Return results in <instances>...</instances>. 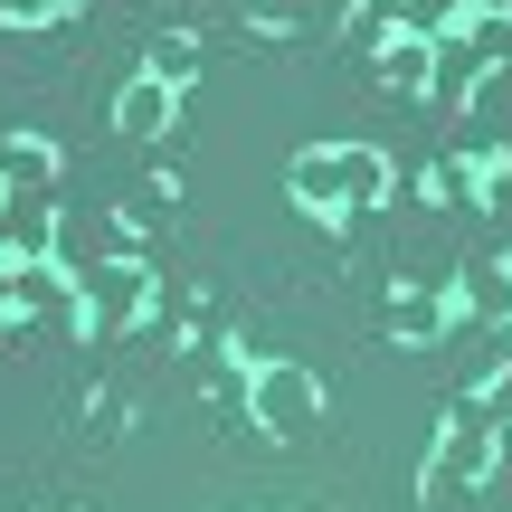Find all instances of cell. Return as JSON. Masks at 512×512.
<instances>
[{
	"label": "cell",
	"instance_id": "1",
	"mask_svg": "<svg viewBox=\"0 0 512 512\" xmlns=\"http://www.w3.org/2000/svg\"><path fill=\"white\" fill-rule=\"evenodd\" d=\"M247 408H256L266 437H304V427H323V380L304 361H256L247 370Z\"/></svg>",
	"mask_w": 512,
	"mask_h": 512
},
{
	"label": "cell",
	"instance_id": "2",
	"mask_svg": "<svg viewBox=\"0 0 512 512\" xmlns=\"http://www.w3.org/2000/svg\"><path fill=\"white\" fill-rule=\"evenodd\" d=\"M143 304H152L143 266H95V275H76V323H86V332H133V323H143Z\"/></svg>",
	"mask_w": 512,
	"mask_h": 512
},
{
	"label": "cell",
	"instance_id": "3",
	"mask_svg": "<svg viewBox=\"0 0 512 512\" xmlns=\"http://www.w3.org/2000/svg\"><path fill=\"white\" fill-rule=\"evenodd\" d=\"M484 475H494V427H484V408H475V418H456V427H446V446H437V456H427V503H446V494H465V484H484Z\"/></svg>",
	"mask_w": 512,
	"mask_h": 512
},
{
	"label": "cell",
	"instance_id": "4",
	"mask_svg": "<svg viewBox=\"0 0 512 512\" xmlns=\"http://www.w3.org/2000/svg\"><path fill=\"white\" fill-rule=\"evenodd\" d=\"M0 256H19V266L57 256V200L48 190H0Z\"/></svg>",
	"mask_w": 512,
	"mask_h": 512
},
{
	"label": "cell",
	"instance_id": "5",
	"mask_svg": "<svg viewBox=\"0 0 512 512\" xmlns=\"http://www.w3.org/2000/svg\"><path fill=\"white\" fill-rule=\"evenodd\" d=\"M446 294H456L465 323H512V256H494V266H465Z\"/></svg>",
	"mask_w": 512,
	"mask_h": 512
},
{
	"label": "cell",
	"instance_id": "6",
	"mask_svg": "<svg viewBox=\"0 0 512 512\" xmlns=\"http://www.w3.org/2000/svg\"><path fill=\"white\" fill-rule=\"evenodd\" d=\"M171 105H181V86H171V76H152V67H143V76H133L124 95H114V124H124L133 143H152V133L171 124Z\"/></svg>",
	"mask_w": 512,
	"mask_h": 512
},
{
	"label": "cell",
	"instance_id": "7",
	"mask_svg": "<svg viewBox=\"0 0 512 512\" xmlns=\"http://www.w3.org/2000/svg\"><path fill=\"white\" fill-rule=\"evenodd\" d=\"M389 152H370V143H342V209H380L389 200Z\"/></svg>",
	"mask_w": 512,
	"mask_h": 512
},
{
	"label": "cell",
	"instance_id": "8",
	"mask_svg": "<svg viewBox=\"0 0 512 512\" xmlns=\"http://www.w3.org/2000/svg\"><path fill=\"white\" fill-rule=\"evenodd\" d=\"M285 181H294V200H304V209H342V143H332V152H294Z\"/></svg>",
	"mask_w": 512,
	"mask_h": 512
},
{
	"label": "cell",
	"instance_id": "9",
	"mask_svg": "<svg viewBox=\"0 0 512 512\" xmlns=\"http://www.w3.org/2000/svg\"><path fill=\"white\" fill-rule=\"evenodd\" d=\"M446 313H456V294H399V304H389V323H399L408 342H437Z\"/></svg>",
	"mask_w": 512,
	"mask_h": 512
},
{
	"label": "cell",
	"instance_id": "10",
	"mask_svg": "<svg viewBox=\"0 0 512 512\" xmlns=\"http://www.w3.org/2000/svg\"><path fill=\"white\" fill-rule=\"evenodd\" d=\"M475 10H484V0H408V19H399V29H408V38H456Z\"/></svg>",
	"mask_w": 512,
	"mask_h": 512
},
{
	"label": "cell",
	"instance_id": "11",
	"mask_svg": "<svg viewBox=\"0 0 512 512\" xmlns=\"http://www.w3.org/2000/svg\"><path fill=\"white\" fill-rule=\"evenodd\" d=\"M465 29H475L484 67H512V10H475V19H465Z\"/></svg>",
	"mask_w": 512,
	"mask_h": 512
},
{
	"label": "cell",
	"instance_id": "12",
	"mask_svg": "<svg viewBox=\"0 0 512 512\" xmlns=\"http://www.w3.org/2000/svg\"><path fill=\"white\" fill-rule=\"evenodd\" d=\"M399 19H408V0H361V10H351V38H399Z\"/></svg>",
	"mask_w": 512,
	"mask_h": 512
},
{
	"label": "cell",
	"instance_id": "13",
	"mask_svg": "<svg viewBox=\"0 0 512 512\" xmlns=\"http://www.w3.org/2000/svg\"><path fill=\"white\" fill-rule=\"evenodd\" d=\"M484 427H512V361L484 380Z\"/></svg>",
	"mask_w": 512,
	"mask_h": 512
},
{
	"label": "cell",
	"instance_id": "14",
	"mask_svg": "<svg viewBox=\"0 0 512 512\" xmlns=\"http://www.w3.org/2000/svg\"><path fill=\"white\" fill-rule=\"evenodd\" d=\"M190 67H200V57H190V38H162V57H152V76H171V86H190Z\"/></svg>",
	"mask_w": 512,
	"mask_h": 512
},
{
	"label": "cell",
	"instance_id": "15",
	"mask_svg": "<svg viewBox=\"0 0 512 512\" xmlns=\"http://www.w3.org/2000/svg\"><path fill=\"white\" fill-rule=\"evenodd\" d=\"M10 19H67V10H86V0H0Z\"/></svg>",
	"mask_w": 512,
	"mask_h": 512
},
{
	"label": "cell",
	"instance_id": "16",
	"mask_svg": "<svg viewBox=\"0 0 512 512\" xmlns=\"http://www.w3.org/2000/svg\"><path fill=\"white\" fill-rule=\"evenodd\" d=\"M0 313H19V256H0Z\"/></svg>",
	"mask_w": 512,
	"mask_h": 512
}]
</instances>
